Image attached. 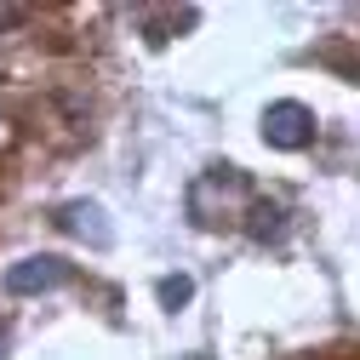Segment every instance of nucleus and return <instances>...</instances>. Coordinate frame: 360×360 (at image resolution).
Masks as SVG:
<instances>
[{
    "label": "nucleus",
    "mask_w": 360,
    "mask_h": 360,
    "mask_svg": "<svg viewBox=\"0 0 360 360\" xmlns=\"http://www.w3.org/2000/svg\"><path fill=\"white\" fill-rule=\"evenodd\" d=\"M75 269L58 257V252H34V257H18L6 269V292L12 297H46V292H63Z\"/></svg>",
    "instance_id": "2"
},
{
    "label": "nucleus",
    "mask_w": 360,
    "mask_h": 360,
    "mask_svg": "<svg viewBox=\"0 0 360 360\" xmlns=\"http://www.w3.org/2000/svg\"><path fill=\"white\" fill-rule=\"evenodd\" d=\"M0 349H6V338H0Z\"/></svg>",
    "instance_id": "5"
},
{
    "label": "nucleus",
    "mask_w": 360,
    "mask_h": 360,
    "mask_svg": "<svg viewBox=\"0 0 360 360\" xmlns=\"http://www.w3.org/2000/svg\"><path fill=\"white\" fill-rule=\"evenodd\" d=\"M58 223H63V229L69 235H80L86 246H115V223H109V212L98 206V200H69L63 212H58Z\"/></svg>",
    "instance_id": "3"
},
{
    "label": "nucleus",
    "mask_w": 360,
    "mask_h": 360,
    "mask_svg": "<svg viewBox=\"0 0 360 360\" xmlns=\"http://www.w3.org/2000/svg\"><path fill=\"white\" fill-rule=\"evenodd\" d=\"M155 292H160V303H166V309H184V303L195 297V281H189V275H166Z\"/></svg>",
    "instance_id": "4"
},
{
    "label": "nucleus",
    "mask_w": 360,
    "mask_h": 360,
    "mask_svg": "<svg viewBox=\"0 0 360 360\" xmlns=\"http://www.w3.org/2000/svg\"><path fill=\"white\" fill-rule=\"evenodd\" d=\"M314 131H321V120H314V109L297 103V98H275V103L263 109V143H269V149L297 155V149L314 143Z\"/></svg>",
    "instance_id": "1"
}]
</instances>
